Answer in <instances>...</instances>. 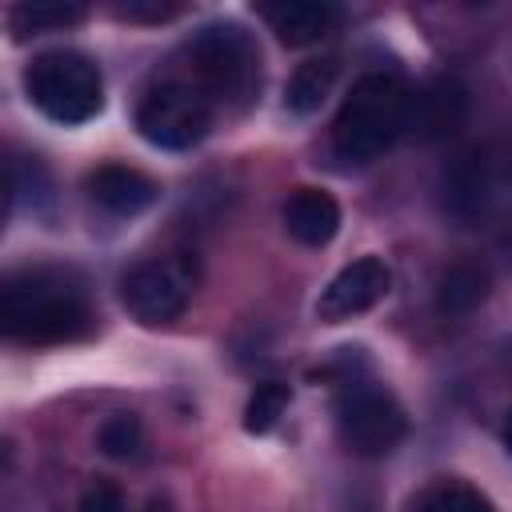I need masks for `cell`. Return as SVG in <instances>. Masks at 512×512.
<instances>
[{
	"instance_id": "obj_10",
	"label": "cell",
	"mask_w": 512,
	"mask_h": 512,
	"mask_svg": "<svg viewBox=\"0 0 512 512\" xmlns=\"http://www.w3.org/2000/svg\"><path fill=\"white\" fill-rule=\"evenodd\" d=\"M260 20L288 48H304L328 36V28L336 24V8L316 0H280V4H260Z\"/></svg>"
},
{
	"instance_id": "obj_12",
	"label": "cell",
	"mask_w": 512,
	"mask_h": 512,
	"mask_svg": "<svg viewBox=\"0 0 512 512\" xmlns=\"http://www.w3.org/2000/svg\"><path fill=\"white\" fill-rule=\"evenodd\" d=\"M488 296V272L476 260H456L452 268H444L440 288H436V308L444 316H464L472 312L480 300Z\"/></svg>"
},
{
	"instance_id": "obj_6",
	"label": "cell",
	"mask_w": 512,
	"mask_h": 512,
	"mask_svg": "<svg viewBox=\"0 0 512 512\" xmlns=\"http://www.w3.org/2000/svg\"><path fill=\"white\" fill-rule=\"evenodd\" d=\"M212 124V100L184 80H164L156 88H148L136 104V128L148 144L156 148H192L204 140Z\"/></svg>"
},
{
	"instance_id": "obj_9",
	"label": "cell",
	"mask_w": 512,
	"mask_h": 512,
	"mask_svg": "<svg viewBox=\"0 0 512 512\" xmlns=\"http://www.w3.org/2000/svg\"><path fill=\"white\" fill-rule=\"evenodd\" d=\"M88 196L92 204H100L104 212L112 216H136L144 212L160 188L152 176H144L140 168H128V164H100L92 176H88Z\"/></svg>"
},
{
	"instance_id": "obj_3",
	"label": "cell",
	"mask_w": 512,
	"mask_h": 512,
	"mask_svg": "<svg viewBox=\"0 0 512 512\" xmlns=\"http://www.w3.org/2000/svg\"><path fill=\"white\" fill-rule=\"evenodd\" d=\"M196 88L212 104L244 108L260 92V52L240 24H208L188 44Z\"/></svg>"
},
{
	"instance_id": "obj_14",
	"label": "cell",
	"mask_w": 512,
	"mask_h": 512,
	"mask_svg": "<svg viewBox=\"0 0 512 512\" xmlns=\"http://www.w3.org/2000/svg\"><path fill=\"white\" fill-rule=\"evenodd\" d=\"M408 512H492L488 496L472 484H460V480H440V484H428Z\"/></svg>"
},
{
	"instance_id": "obj_20",
	"label": "cell",
	"mask_w": 512,
	"mask_h": 512,
	"mask_svg": "<svg viewBox=\"0 0 512 512\" xmlns=\"http://www.w3.org/2000/svg\"><path fill=\"white\" fill-rule=\"evenodd\" d=\"M504 448H508V456H512V412H508V420H504Z\"/></svg>"
},
{
	"instance_id": "obj_19",
	"label": "cell",
	"mask_w": 512,
	"mask_h": 512,
	"mask_svg": "<svg viewBox=\"0 0 512 512\" xmlns=\"http://www.w3.org/2000/svg\"><path fill=\"white\" fill-rule=\"evenodd\" d=\"M176 12H180L176 4H156V0H128V4H120V16H128V20H168Z\"/></svg>"
},
{
	"instance_id": "obj_16",
	"label": "cell",
	"mask_w": 512,
	"mask_h": 512,
	"mask_svg": "<svg viewBox=\"0 0 512 512\" xmlns=\"http://www.w3.org/2000/svg\"><path fill=\"white\" fill-rule=\"evenodd\" d=\"M288 400H292L288 384L264 380V384L248 396V404H244V428H248V432H268V428H276V420L284 416Z\"/></svg>"
},
{
	"instance_id": "obj_21",
	"label": "cell",
	"mask_w": 512,
	"mask_h": 512,
	"mask_svg": "<svg viewBox=\"0 0 512 512\" xmlns=\"http://www.w3.org/2000/svg\"><path fill=\"white\" fill-rule=\"evenodd\" d=\"M148 512H168V504H164V500H152V504H148Z\"/></svg>"
},
{
	"instance_id": "obj_18",
	"label": "cell",
	"mask_w": 512,
	"mask_h": 512,
	"mask_svg": "<svg viewBox=\"0 0 512 512\" xmlns=\"http://www.w3.org/2000/svg\"><path fill=\"white\" fill-rule=\"evenodd\" d=\"M76 512H124V492L116 484H108V480H92L80 492Z\"/></svg>"
},
{
	"instance_id": "obj_15",
	"label": "cell",
	"mask_w": 512,
	"mask_h": 512,
	"mask_svg": "<svg viewBox=\"0 0 512 512\" xmlns=\"http://www.w3.org/2000/svg\"><path fill=\"white\" fill-rule=\"evenodd\" d=\"M84 16V4H56V0H32V4H16L8 24L16 36H40L64 24H76Z\"/></svg>"
},
{
	"instance_id": "obj_4",
	"label": "cell",
	"mask_w": 512,
	"mask_h": 512,
	"mask_svg": "<svg viewBox=\"0 0 512 512\" xmlns=\"http://www.w3.org/2000/svg\"><path fill=\"white\" fill-rule=\"evenodd\" d=\"M28 100L56 124H84L104 108V80L100 68L72 48L40 52L24 68Z\"/></svg>"
},
{
	"instance_id": "obj_7",
	"label": "cell",
	"mask_w": 512,
	"mask_h": 512,
	"mask_svg": "<svg viewBox=\"0 0 512 512\" xmlns=\"http://www.w3.org/2000/svg\"><path fill=\"white\" fill-rule=\"evenodd\" d=\"M196 292V264L180 252L148 256L132 264L120 280V300L140 324H168L176 320Z\"/></svg>"
},
{
	"instance_id": "obj_11",
	"label": "cell",
	"mask_w": 512,
	"mask_h": 512,
	"mask_svg": "<svg viewBox=\"0 0 512 512\" xmlns=\"http://www.w3.org/2000/svg\"><path fill=\"white\" fill-rule=\"evenodd\" d=\"M284 228H288L292 240H300L308 248H320L340 228V204L324 188H296L284 204Z\"/></svg>"
},
{
	"instance_id": "obj_8",
	"label": "cell",
	"mask_w": 512,
	"mask_h": 512,
	"mask_svg": "<svg viewBox=\"0 0 512 512\" xmlns=\"http://www.w3.org/2000/svg\"><path fill=\"white\" fill-rule=\"evenodd\" d=\"M388 284H392V276H388L384 260H376V256L352 260V264L340 268V272L328 280V288L320 292V300H316V316H320L324 324L352 320V316L376 308V304L388 296Z\"/></svg>"
},
{
	"instance_id": "obj_5",
	"label": "cell",
	"mask_w": 512,
	"mask_h": 512,
	"mask_svg": "<svg viewBox=\"0 0 512 512\" xmlns=\"http://www.w3.org/2000/svg\"><path fill=\"white\" fill-rule=\"evenodd\" d=\"M336 432L348 452L376 460V456H388L408 436V416L384 384L344 380L336 396Z\"/></svg>"
},
{
	"instance_id": "obj_1",
	"label": "cell",
	"mask_w": 512,
	"mask_h": 512,
	"mask_svg": "<svg viewBox=\"0 0 512 512\" xmlns=\"http://www.w3.org/2000/svg\"><path fill=\"white\" fill-rule=\"evenodd\" d=\"M4 336L16 344H64L88 332L92 308L80 288L60 268H20L4 276L0 288Z\"/></svg>"
},
{
	"instance_id": "obj_13",
	"label": "cell",
	"mask_w": 512,
	"mask_h": 512,
	"mask_svg": "<svg viewBox=\"0 0 512 512\" xmlns=\"http://www.w3.org/2000/svg\"><path fill=\"white\" fill-rule=\"evenodd\" d=\"M336 84V60L324 56V60H304L292 76H288V88H284V108L296 112V116H308L316 112L328 92Z\"/></svg>"
},
{
	"instance_id": "obj_2",
	"label": "cell",
	"mask_w": 512,
	"mask_h": 512,
	"mask_svg": "<svg viewBox=\"0 0 512 512\" xmlns=\"http://www.w3.org/2000/svg\"><path fill=\"white\" fill-rule=\"evenodd\" d=\"M412 120V92L392 72H368L344 96L332 120V148L352 160L368 164L396 144V136Z\"/></svg>"
},
{
	"instance_id": "obj_17",
	"label": "cell",
	"mask_w": 512,
	"mask_h": 512,
	"mask_svg": "<svg viewBox=\"0 0 512 512\" xmlns=\"http://www.w3.org/2000/svg\"><path fill=\"white\" fill-rule=\"evenodd\" d=\"M96 444H100L104 456H112V460H128V456L140 452V444H144V428H140V420H136L132 412H112V416L100 424Z\"/></svg>"
}]
</instances>
